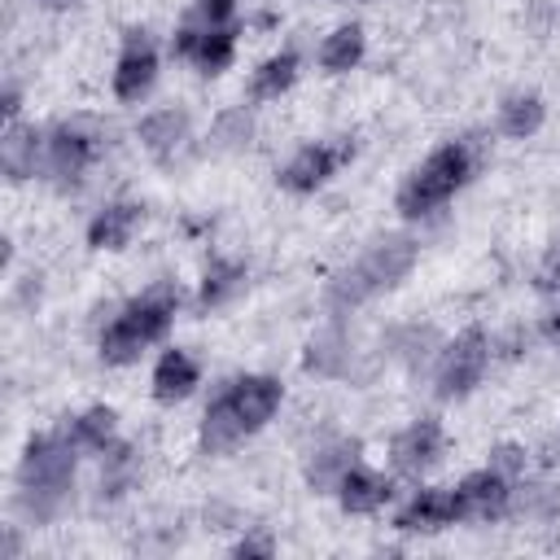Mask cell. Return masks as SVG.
<instances>
[{"label":"cell","mask_w":560,"mask_h":560,"mask_svg":"<svg viewBox=\"0 0 560 560\" xmlns=\"http://www.w3.org/2000/svg\"><path fill=\"white\" fill-rule=\"evenodd\" d=\"M153 83H158V48L149 31H127L118 61H114V96L122 105H136L153 92Z\"/></svg>","instance_id":"obj_9"},{"label":"cell","mask_w":560,"mask_h":560,"mask_svg":"<svg viewBox=\"0 0 560 560\" xmlns=\"http://www.w3.org/2000/svg\"><path fill=\"white\" fill-rule=\"evenodd\" d=\"M18 551H22V542H18V529L9 525V529H4V547H0V560H13Z\"/></svg>","instance_id":"obj_36"},{"label":"cell","mask_w":560,"mask_h":560,"mask_svg":"<svg viewBox=\"0 0 560 560\" xmlns=\"http://www.w3.org/2000/svg\"><path fill=\"white\" fill-rule=\"evenodd\" d=\"M241 438H249V429L241 424L232 398L219 389V394L206 402V411H201V451H206V455H223V451H232Z\"/></svg>","instance_id":"obj_21"},{"label":"cell","mask_w":560,"mask_h":560,"mask_svg":"<svg viewBox=\"0 0 560 560\" xmlns=\"http://www.w3.org/2000/svg\"><path fill=\"white\" fill-rule=\"evenodd\" d=\"M354 4H368V0H354Z\"/></svg>","instance_id":"obj_38"},{"label":"cell","mask_w":560,"mask_h":560,"mask_svg":"<svg viewBox=\"0 0 560 560\" xmlns=\"http://www.w3.org/2000/svg\"><path fill=\"white\" fill-rule=\"evenodd\" d=\"M354 158V144L341 136V140H315V144H302L284 166H280V188L284 192H315L324 188L346 162Z\"/></svg>","instance_id":"obj_5"},{"label":"cell","mask_w":560,"mask_h":560,"mask_svg":"<svg viewBox=\"0 0 560 560\" xmlns=\"http://www.w3.org/2000/svg\"><path fill=\"white\" fill-rule=\"evenodd\" d=\"M354 341L346 328H324L306 341V354H302V368L315 372V376H354Z\"/></svg>","instance_id":"obj_19"},{"label":"cell","mask_w":560,"mask_h":560,"mask_svg":"<svg viewBox=\"0 0 560 560\" xmlns=\"http://www.w3.org/2000/svg\"><path fill=\"white\" fill-rule=\"evenodd\" d=\"M455 503H459V521H481V525L486 521H499L512 508V481L486 464V468L468 472L455 486Z\"/></svg>","instance_id":"obj_11"},{"label":"cell","mask_w":560,"mask_h":560,"mask_svg":"<svg viewBox=\"0 0 560 560\" xmlns=\"http://www.w3.org/2000/svg\"><path fill=\"white\" fill-rule=\"evenodd\" d=\"M363 52H368L363 26H359V22H346V26H337V31L324 35V44H319V66H324L328 74H346V70H354V66L363 61Z\"/></svg>","instance_id":"obj_23"},{"label":"cell","mask_w":560,"mask_h":560,"mask_svg":"<svg viewBox=\"0 0 560 560\" xmlns=\"http://www.w3.org/2000/svg\"><path fill=\"white\" fill-rule=\"evenodd\" d=\"M416 267V241L407 232H389V236H376L332 284H328V311L341 315V311H354L363 306L368 298L394 289L407 271Z\"/></svg>","instance_id":"obj_3"},{"label":"cell","mask_w":560,"mask_h":560,"mask_svg":"<svg viewBox=\"0 0 560 560\" xmlns=\"http://www.w3.org/2000/svg\"><path fill=\"white\" fill-rule=\"evenodd\" d=\"M232 551H236V556H245V560H249V556H262V560H267V556L276 551V542H271L267 534H245V538H241Z\"/></svg>","instance_id":"obj_33"},{"label":"cell","mask_w":560,"mask_h":560,"mask_svg":"<svg viewBox=\"0 0 560 560\" xmlns=\"http://www.w3.org/2000/svg\"><path fill=\"white\" fill-rule=\"evenodd\" d=\"M96 346H101V359H105L109 368H127V363H136V359L149 350V346H144V341H140V337L118 319V311L105 319V328H101V341H96Z\"/></svg>","instance_id":"obj_27"},{"label":"cell","mask_w":560,"mask_h":560,"mask_svg":"<svg viewBox=\"0 0 560 560\" xmlns=\"http://www.w3.org/2000/svg\"><path fill=\"white\" fill-rule=\"evenodd\" d=\"M486 363H490V341L481 328H464L455 341H446L438 350V368H433V394L442 402H459L468 398L481 376H486Z\"/></svg>","instance_id":"obj_4"},{"label":"cell","mask_w":560,"mask_h":560,"mask_svg":"<svg viewBox=\"0 0 560 560\" xmlns=\"http://www.w3.org/2000/svg\"><path fill=\"white\" fill-rule=\"evenodd\" d=\"M131 481H136V455H131V446L118 442V446H109L101 455V494L118 499V494L131 490Z\"/></svg>","instance_id":"obj_28"},{"label":"cell","mask_w":560,"mask_h":560,"mask_svg":"<svg viewBox=\"0 0 560 560\" xmlns=\"http://www.w3.org/2000/svg\"><path fill=\"white\" fill-rule=\"evenodd\" d=\"M298 70H302V61H298L293 48H280V52L262 57L258 70L249 74V101H280V96L293 88Z\"/></svg>","instance_id":"obj_22"},{"label":"cell","mask_w":560,"mask_h":560,"mask_svg":"<svg viewBox=\"0 0 560 560\" xmlns=\"http://www.w3.org/2000/svg\"><path fill=\"white\" fill-rule=\"evenodd\" d=\"M490 468H494V472H503V477L516 486V481L525 477V451H521V446H512V442H503V446H494V451H490Z\"/></svg>","instance_id":"obj_31"},{"label":"cell","mask_w":560,"mask_h":560,"mask_svg":"<svg viewBox=\"0 0 560 560\" xmlns=\"http://www.w3.org/2000/svg\"><path fill=\"white\" fill-rule=\"evenodd\" d=\"M96 158V136L83 122H57L44 140V171L57 188H74Z\"/></svg>","instance_id":"obj_6"},{"label":"cell","mask_w":560,"mask_h":560,"mask_svg":"<svg viewBox=\"0 0 560 560\" xmlns=\"http://www.w3.org/2000/svg\"><path fill=\"white\" fill-rule=\"evenodd\" d=\"M241 0H197V18L210 22V26H228L232 13H236Z\"/></svg>","instance_id":"obj_32"},{"label":"cell","mask_w":560,"mask_h":560,"mask_svg":"<svg viewBox=\"0 0 560 560\" xmlns=\"http://www.w3.org/2000/svg\"><path fill=\"white\" fill-rule=\"evenodd\" d=\"M542 118H547V105L538 92H512L499 105V131L512 140H529L542 127Z\"/></svg>","instance_id":"obj_24"},{"label":"cell","mask_w":560,"mask_h":560,"mask_svg":"<svg viewBox=\"0 0 560 560\" xmlns=\"http://www.w3.org/2000/svg\"><path fill=\"white\" fill-rule=\"evenodd\" d=\"M175 311H179V289H175L171 280H153L140 298H131L127 306H118V319H122L144 346H153V341H162V337L171 332Z\"/></svg>","instance_id":"obj_10"},{"label":"cell","mask_w":560,"mask_h":560,"mask_svg":"<svg viewBox=\"0 0 560 560\" xmlns=\"http://www.w3.org/2000/svg\"><path fill=\"white\" fill-rule=\"evenodd\" d=\"M359 464V442L354 438H328L306 455V486L315 494H337L341 477Z\"/></svg>","instance_id":"obj_15"},{"label":"cell","mask_w":560,"mask_h":560,"mask_svg":"<svg viewBox=\"0 0 560 560\" xmlns=\"http://www.w3.org/2000/svg\"><path fill=\"white\" fill-rule=\"evenodd\" d=\"M188 140H192V122H188L184 109H171L166 105V109H153V114L140 118V144L158 162H175L188 149Z\"/></svg>","instance_id":"obj_14"},{"label":"cell","mask_w":560,"mask_h":560,"mask_svg":"<svg viewBox=\"0 0 560 560\" xmlns=\"http://www.w3.org/2000/svg\"><path fill=\"white\" fill-rule=\"evenodd\" d=\"M542 337H547L551 346H560V293H556V302H551L547 315H542Z\"/></svg>","instance_id":"obj_34"},{"label":"cell","mask_w":560,"mask_h":560,"mask_svg":"<svg viewBox=\"0 0 560 560\" xmlns=\"http://www.w3.org/2000/svg\"><path fill=\"white\" fill-rule=\"evenodd\" d=\"M389 499H394V481H389L385 472L368 468V464H354V468L341 477V486H337V503H341L350 516H372V512H381Z\"/></svg>","instance_id":"obj_18"},{"label":"cell","mask_w":560,"mask_h":560,"mask_svg":"<svg viewBox=\"0 0 560 560\" xmlns=\"http://www.w3.org/2000/svg\"><path fill=\"white\" fill-rule=\"evenodd\" d=\"M455 521H459L455 486H451V490H442V486L416 490V494L398 508V516H394V525H398L402 534H438V529H446V525H455Z\"/></svg>","instance_id":"obj_13"},{"label":"cell","mask_w":560,"mask_h":560,"mask_svg":"<svg viewBox=\"0 0 560 560\" xmlns=\"http://www.w3.org/2000/svg\"><path fill=\"white\" fill-rule=\"evenodd\" d=\"M70 438L79 442V451H96L105 455L109 446H118V411L114 407H88L70 420Z\"/></svg>","instance_id":"obj_25"},{"label":"cell","mask_w":560,"mask_h":560,"mask_svg":"<svg viewBox=\"0 0 560 560\" xmlns=\"http://www.w3.org/2000/svg\"><path fill=\"white\" fill-rule=\"evenodd\" d=\"M446 451V429L438 416H416L411 424H402L389 442V464L402 477H424Z\"/></svg>","instance_id":"obj_8"},{"label":"cell","mask_w":560,"mask_h":560,"mask_svg":"<svg viewBox=\"0 0 560 560\" xmlns=\"http://www.w3.org/2000/svg\"><path fill=\"white\" fill-rule=\"evenodd\" d=\"M223 394L232 398V407H236V416H241V424H245L249 433H258V429L280 411V398H284L280 381H276V376H262V372H245V376L228 381Z\"/></svg>","instance_id":"obj_12"},{"label":"cell","mask_w":560,"mask_h":560,"mask_svg":"<svg viewBox=\"0 0 560 560\" xmlns=\"http://www.w3.org/2000/svg\"><path fill=\"white\" fill-rule=\"evenodd\" d=\"M140 228V206L136 201H109L92 214L88 223V245L92 249H127Z\"/></svg>","instance_id":"obj_20"},{"label":"cell","mask_w":560,"mask_h":560,"mask_svg":"<svg viewBox=\"0 0 560 560\" xmlns=\"http://www.w3.org/2000/svg\"><path fill=\"white\" fill-rule=\"evenodd\" d=\"M389 350H394L407 368H424L429 359H438V332H433V328H420V324L398 328V332L389 337Z\"/></svg>","instance_id":"obj_30"},{"label":"cell","mask_w":560,"mask_h":560,"mask_svg":"<svg viewBox=\"0 0 560 560\" xmlns=\"http://www.w3.org/2000/svg\"><path fill=\"white\" fill-rule=\"evenodd\" d=\"M74 464H79V442L66 433H39L26 442L18 459V512L31 525H48L61 516L74 490Z\"/></svg>","instance_id":"obj_1"},{"label":"cell","mask_w":560,"mask_h":560,"mask_svg":"<svg viewBox=\"0 0 560 560\" xmlns=\"http://www.w3.org/2000/svg\"><path fill=\"white\" fill-rule=\"evenodd\" d=\"M18 105H22V96H18V88H13V83H9V88H4V105H0V109H4V118H9V122H13V118H18Z\"/></svg>","instance_id":"obj_35"},{"label":"cell","mask_w":560,"mask_h":560,"mask_svg":"<svg viewBox=\"0 0 560 560\" xmlns=\"http://www.w3.org/2000/svg\"><path fill=\"white\" fill-rule=\"evenodd\" d=\"M39 4H44V9H70L74 0H39Z\"/></svg>","instance_id":"obj_37"},{"label":"cell","mask_w":560,"mask_h":560,"mask_svg":"<svg viewBox=\"0 0 560 560\" xmlns=\"http://www.w3.org/2000/svg\"><path fill=\"white\" fill-rule=\"evenodd\" d=\"M171 52L184 57V61H192L201 74L214 79V74H223V70L232 66V57H236V31H232V22H228V26H210V22L192 18L188 26L175 31Z\"/></svg>","instance_id":"obj_7"},{"label":"cell","mask_w":560,"mask_h":560,"mask_svg":"<svg viewBox=\"0 0 560 560\" xmlns=\"http://www.w3.org/2000/svg\"><path fill=\"white\" fill-rule=\"evenodd\" d=\"M44 131H35L31 122H9L4 127V136H0V171H4V179L9 184H22V179H31L35 175V166L44 162Z\"/></svg>","instance_id":"obj_16"},{"label":"cell","mask_w":560,"mask_h":560,"mask_svg":"<svg viewBox=\"0 0 560 560\" xmlns=\"http://www.w3.org/2000/svg\"><path fill=\"white\" fill-rule=\"evenodd\" d=\"M197 385H201V363H197L188 350L171 346V350L158 354V363H153V398H158V402L175 407V402H184Z\"/></svg>","instance_id":"obj_17"},{"label":"cell","mask_w":560,"mask_h":560,"mask_svg":"<svg viewBox=\"0 0 560 560\" xmlns=\"http://www.w3.org/2000/svg\"><path fill=\"white\" fill-rule=\"evenodd\" d=\"M245 289V267L241 262H228V258H214L206 271H201V289H197V306L201 311H214V306H228L236 293Z\"/></svg>","instance_id":"obj_26"},{"label":"cell","mask_w":560,"mask_h":560,"mask_svg":"<svg viewBox=\"0 0 560 560\" xmlns=\"http://www.w3.org/2000/svg\"><path fill=\"white\" fill-rule=\"evenodd\" d=\"M210 140H214V149H245L249 140H254V114L245 109V105H228L219 118H214V127H210Z\"/></svg>","instance_id":"obj_29"},{"label":"cell","mask_w":560,"mask_h":560,"mask_svg":"<svg viewBox=\"0 0 560 560\" xmlns=\"http://www.w3.org/2000/svg\"><path fill=\"white\" fill-rule=\"evenodd\" d=\"M477 162H481V144H477V140H446V144H438V149L398 184V197H394L398 214H402V219H429V214H438V210L472 179Z\"/></svg>","instance_id":"obj_2"}]
</instances>
